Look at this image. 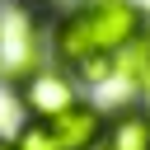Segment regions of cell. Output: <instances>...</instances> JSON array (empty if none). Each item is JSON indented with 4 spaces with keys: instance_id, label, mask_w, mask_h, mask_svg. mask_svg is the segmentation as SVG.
Wrapping results in <instances>:
<instances>
[{
    "instance_id": "obj_7",
    "label": "cell",
    "mask_w": 150,
    "mask_h": 150,
    "mask_svg": "<svg viewBox=\"0 0 150 150\" xmlns=\"http://www.w3.org/2000/svg\"><path fill=\"white\" fill-rule=\"evenodd\" d=\"M23 5H33V9L47 14V9H66V5H75V0H23Z\"/></svg>"
},
{
    "instance_id": "obj_3",
    "label": "cell",
    "mask_w": 150,
    "mask_h": 150,
    "mask_svg": "<svg viewBox=\"0 0 150 150\" xmlns=\"http://www.w3.org/2000/svg\"><path fill=\"white\" fill-rule=\"evenodd\" d=\"M42 47H47L42 9H33L23 0L0 5V80L5 84H23L38 66H47Z\"/></svg>"
},
{
    "instance_id": "obj_4",
    "label": "cell",
    "mask_w": 150,
    "mask_h": 150,
    "mask_svg": "<svg viewBox=\"0 0 150 150\" xmlns=\"http://www.w3.org/2000/svg\"><path fill=\"white\" fill-rule=\"evenodd\" d=\"M19 89V103H23V112L28 117H52V112H61V108H70L75 98H80V80L66 70V66H38L23 84H14Z\"/></svg>"
},
{
    "instance_id": "obj_8",
    "label": "cell",
    "mask_w": 150,
    "mask_h": 150,
    "mask_svg": "<svg viewBox=\"0 0 150 150\" xmlns=\"http://www.w3.org/2000/svg\"><path fill=\"white\" fill-rule=\"evenodd\" d=\"M0 150H14V141H9V136H0Z\"/></svg>"
},
{
    "instance_id": "obj_6",
    "label": "cell",
    "mask_w": 150,
    "mask_h": 150,
    "mask_svg": "<svg viewBox=\"0 0 150 150\" xmlns=\"http://www.w3.org/2000/svg\"><path fill=\"white\" fill-rule=\"evenodd\" d=\"M108 80H122L131 94L150 89V33L127 42L122 52H112V66H108Z\"/></svg>"
},
{
    "instance_id": "obj_5",
    "label": "cell",
    "mask_w": 150,
    "mask_h": 150,
    "mask_svg": "<svg viewBox=\"0 0 150 150\" xmlns=\"http://www.w3.org/2000/svg\"><path fill=\"white\" fill-rule=\"evenodd\" d=\"M89 150H150V112L141 103H127V108L108 112V127Z\"/></svg>"
},
{
    "instance_id": "obj_1",
    "label": "cell",
    "mask_w": 150,
    "mask_h": 150,
    "mask_svg": "<svg viewBox=\"0 0 150 150\" xmlns=\"http://www.w3.org/2000/svg\"><path fill=\"white\" fill-rule=\"evenodd\" d=\"M145 9L136 0H75L61 9L47 28V52L56 66H66L75 80L98 84L108 80L112 52L145 38Z\"/></svg>"
},
{
    "instance_id": "obj_2",
    "label": "cell",
    "mask_w": 150,
    "mask_h": 150,
    "mask_svg": "<svg viewBox=\"0 0 150 150\" xmlns=\"http://www.w3.org/2000/svg\"><path fill=\"white\" fill-rule=\"evenodd\" d=\"M103 127H108L103 108L75 98L70 108H61L52 117H23L9 141H14V150H89L103 136Z\"/></svg>"
}]
</instances>
